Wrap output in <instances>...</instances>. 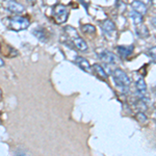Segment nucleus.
<instances>
[{"label": "nucleus", "instance_id": "16", "mask_svg": "<svg viewBox=\"0 0 156 156\" xmlns=\"http://www.w3.org/2000/svg\"><path fill=\"white\" fill-rule=\"evenodd\" d=\"M81 29H82V32L87 34H96V27L93 26V25H90V24H85V25H82L81 26Z\"/></svg>", "mask_w": 156, "mask_h": 156}, {"label": "nucleus", "instance_id": "18", "mask_svg": "<svg viewBox=\"0 0 156 156\" xmlns=\"http://www.w3.org/2000/svg\"><path fill=\"white\" fill-rule=\"evenodd\" d=\"M135 118H136L137 122H140V123H145L146 121H147V117H146V115L144 114V112H137L136 115H135Z\"/></svg>", "mask_w": 156, "mask_h": 156}, {"label": "nucleus", "instance_id": "14", "mask_svg": "<svg viewBox=\"0 0 156 156\" xmlns=\"http://www.w3.org/2000/svg\"><path fill=\"white\" fill-rule=\"evenodd\" d=\"M129 17L131 18V20L133 21L134 25H138V24L143 23V20H144V19H143V15L138 14V12H135V11H133V12H130Z\"/></svg>", "mask_w": 156, "mask_h": 156}, {"label": "nucleus", "instance_id": "19", "mask_svg": "<svg viewBox=\"0 0 156 156\" xmlns=\"http://www.w3.org/2000/svg\"><path fill=\"white\" fill-rule=\"evenodd\" d=\"M148 54H149V56L156 62V46L152 47V48H150L148 50Z\"/></svg>", "mask_w": 156, "mask_h": 156}, {"label": "nucleus", "instance_id": "20", "mask_svg": "<svg viewBox=\"0 0 156 156\" xmlns=\"http://www.w3.org/2000/svg\"><path fill=\"white\" fill-rule=\"evenodd\" d=\"M138 1L143 2V3H144V4H146V5H148V4L150 3V1H151V0H138Z\"/></svg>", "mask_w": 156, "mask_h": 156}, {"label": "nucleus", "instance_id": "11", "mask_svg": "<svg viewBox=\"0 0 156 156\" xmlns=\"http://www.w3.org/2000/svg\"><path fill=\"white\" fill-rule=\"evenodd\" d=\"M92 68H93V71H94V73L99 78H101V79H103V80L107 79V77H108L107 73L105 72V70L103 69L102 66H100V64H94Z\"/></svg>", "mask_w": 156, "mask_h": 156}, {"label": "nucleus", "instance_id": "21", "mask_svg": "<svg viewBox=\"0 0 156 156\" xmlns=\"http://www.w3.org/2000/svg\"><path fill=\"white\" fill-rule=\"evenodd\" d=\"M152 25L156 28V17H154V18H152Z\"/></svg>", "mask_w": 156, "mask_h": 156}, {"label": "nucleus", "instance_id": "22", "mask_svg": "<svg viewBox=\"0 0 156 156\" xmlns=\"http://www.w3.org/2000/svg\"><path fill=\"white\" fill-rule=\"evenodd\" d=\"M4 66V62H3V59L0 57V67H3Z\"/></svg>", "mask_w": 156, "mask_h": 156}, {"label": "nucleus", "instance_id": "10", "mask_svg": "<svg viewBox=\"0 0 156 156\" xmlns=\"http://www.w3.org/2000/svg\"><path fill=\"white\" fill-rule=\"evenodd\" d=\"M131 7L133 11L137 12L138 14H140V15H145L146 12H147V5L143 3V2L138 1V0H135V1L132 2Z\"/></svg>", "mask_w": 156, "mask_h": 156}, {"label": "nucleus", "instance_id": "5", "mask_svg": "<svg viewBox=\"0 0 156 156\" xmlns=\"http://www.w3.org/2000/svg\"><path fill=\"white\" fill-rule=\"evenodd\" d=\"M101 27L104 31V34H106L108 37H112L115 34V26L114 22H112L110 20H105L102 22Z\"/></svg>", "mask_w": 156, "mask_h": 156}, {"label": "nucleus", "instance_id": "12", "mask_svg": "<svg viewBox=\"0 0 156 156\" xmlns=\"http://www.w3.org/2000/svg\"><path fill=\"white\" fill-rule=\"evenodd\" d=\"M135 87H136V92L137 94L140 95V97L144 96L147 92V84H146V81L143 78H140L136 82H135Z\"/></svg>", "mask_w": 156, "mask_h": 156}, {"label": "nucleus", "instance_id": "8", "mask_svg": "<svg viewBox=\"0 0 156 156\" xmlns=\"http://www.w3.org/2000/svg\"><path fill=\"white\" fill-rule=\"evenodd\" d=\"M7 9L12 12H16V14H20L24 11V5L19 2H16V1H9L7 2Z\"/></svg>", "mask_w": 156, "mask_h": 156}, {"label": "nucleus", "instance_id": "2", "mask_svg": "<svg viewBox=\"0 0 156 156\" xmlns=\"http://www.w3.org/2000/svg\"><path fill=\"white\" fill-rule=\"evenodd\" d=\"M112 76H114L115 85H118L121 89H127L130 85V82H131L130 78L123 70L115 69L114 73H112Z\"/></svg>", "mask_w": 156, "mask_h": 156}, {"label": "nucleus", "instance_id": "4", "mask_svg": "<svg viewBox=\"0 0 156 156\" xmlns=\"http://www.w3.org/2000/svg\"><path fill=\"white\" fill-rule=\"evenodd\" d=\"M99 58L102 60L105 64H109V65H114L117 62V56L110 51L107 50H103L99 53Z\"/></svg>", "mask_w": 156, "mask_h": 156}, {"label": "nucleus", "instance_id": "3", "mask_svg": "<svg viewBox=\"0 0 156 156\" xmlns=\"http://www.w3.org/2000/svg\"><path fill=\"white\" fill-rule=\"evenodd\" d=\"M52 12H53V17L55 21L58 24L65 23L68 19V16H69V11L62 4H56V5H54L53 9H52Z\"/></svg>", "mask_w": 156, "mask_h": 156}, {"label": "nucleus", "instance_id": "1", "mask_svg": "<svg viewBox=\"0 0 156 156\" xmlns=\"http://www.w3.org/2000/svg\"><path fill=\"white\" fill-rule=\"evenodd\" d=\"M30 25L29 20L25 17L15 16L9 19V28L14 31H21L26 28H28Z\"/></svg>", "mask_w": 156, "mask_h": 156}, {"label": "nucleus", "instance_id": "15", "mask_svg": "<svg viewBox=\"0 0 156 156\" xmlns=\"http://www.w3.org/2000/svg\"><path fill=\"white\" fill-rule=\"evenodd\" d=\"M32 34H34V36H36L37 39L40 40V41H42V42H46L47 41V36H46V34H45V31L43 29H34V31H32Z\"/></svg>", "mask_w": 156, "mask_h": 156}, {"label": "nucleus", "instance_id": "9", "mask_svg": "<svg viewBox=\"0 0 156 156\" xmlns=\"http://www.w3.org/2000/svg\"><path fill=\"white\" fill-rule=\"evenodd\" d=\"M73 44L75 45V47L80 50V51L82 52H85L87 51V49H89V47H87V44L85 43V41H83V39H81V37H73Z\"/></svg>", "mask_w": 156, "mask_h": 156}, {"label": "nucleus", "instance_id": "17", "mask_svg": "<svg viewBox=\"0 0 156 156\" xmlns=\"http://www.w3.org/2000/svg\"><path fill=\"white\" fill-rule=\"evenodd\" d=\"M65 30H66V32H68V34H70V37H71L72 39H73V37H78L76 29L73 28V27H71V26H67L66 28H65Z\"/></svg>", "mask_w": 156, "mask_h": 156}, {"label": "nucleus", "instance_id": "7", "mask_svg": "<svg viewBox=\"0 0 156 156\" xmlns=\"http://www.w3.org/2000/svg\"><path fill=\"white\" fill-rule=\"evenodd\" d=\"M134 51V46H118V53L122 58H128Z\"/></svg>", "mask_w": 156, "mask_h": 156}, {"label": "nucleus", "instance_id": "24", "mask_svg": "<svg viewBox=\"0 0 156 156\" xmlns=\"http://www.w3.org/2000/svg\"><path fill=\"white\" fill-rule=\"evenodd\" d=\"M28 2H30V3H34V2H36V0H27Z\"/></svg>", "mask_w": 156, "mask_h": 156}, {"label": "nucleus", "instance_id": "13", "mask_svg": "<svg viewBox=\"0 0 156 156\" xmlns=\"http://www.w3.org/2000/svg\"><path fill=\"white\" fill-rule=\"evenodd\" d=\"M136 26V28H135V31H136V34L138 37H143V39H145V37H149V30H148V27L146 26L145 24L140 23L138 25H135Z\"/></svg>", "mask_w": 156, "mask_h": 156}, {"label": "nucleus", "instance_id": "23", "mask_svg": "<svg viewBox=\"0 0 156 156\" xmlns=\"http://www.w3.org/2000/svg\"><path fill=\"white\" fill-rule=\"evenodd\" d=\"M151 3H152V5L156 9V0H151Z\"/></svg>", "mask_w": 156, "mask_h": 156}, {"label": "nucleus", "instance_id": "6", "mask_svg": "<svg viewBox=\"0 0 156 156\" xmlns=\"http://www.w3.org/2000/svg\"><path fill=\"white\" fill-rule=\"evenodd\" d=\"M75 64H76L81 70H83V71L87 72V73H92V67H90V64L89 62V60L83 58L82 56L75 57Z\"/></svg>", "mask_w": 156, "mask_h": 156}]
</instances>
